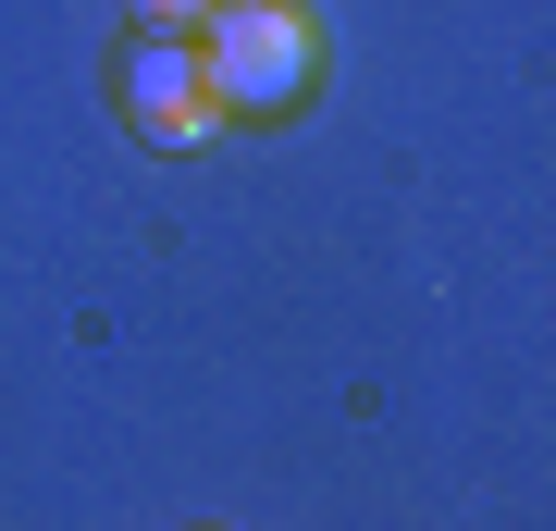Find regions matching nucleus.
<instances>
[{"label": "nucleus", "mask_w": 556, "mask_h": 531, "mask_svg": "<svg viewBox=\"0 0 556 531\" xmlns=\"http://www.w3.org/2000/svg\"><path fill=\"white\" fill-rule=\"evenodd\" d=\"M137 25H149V38H199L211 0H137Z\"/></svg>", "instance_id": "obj_3"}, {"label": "nucleus", "mask_w": 556, "mask_h": 531, "mask_svg": "<svg viewBox=\"0 0 556 531\" xmlns=\"http://www.w3.org/2000/svg\"><path fill=\"white\" fill-rule=\"evenodd\" d=\"M112 112L137 124L149 149H211L223 137V99H211V62H199V38H124V75H112Z\"/></svg>", "instance_id": "obj_2"}, {"label": "nucleus", "mask_w": 556, "mask_h": 531, "mask_svg": "<svg viewBox=\"0 0 556 531\" xmlns=\"http://www.w3.org/2000/svg\"><path fill=\"white\" fill-rule=\"evenodd\" d=\"M199 62H211V99H223V124H273V112H298L309 75H321V25L298 13V0H211V25H199Z\"/></svg>", "instance_id": "obj_1"}]
</instances>
